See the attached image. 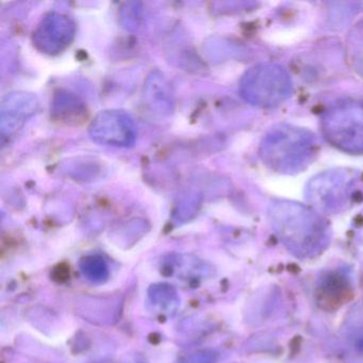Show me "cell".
<instances>
[{
	"label": "cell",
	"instance_id": "cell-1",
	"mask_svg": "<svg viewBox=\"0 0 363 363\" xmlns=\"http://www.w3.org/2000/svg\"><path fill=\"white\" fill-rule=\"evenodd\" d=\"M311 133L294 127L277 128L265 138L261 146L264 162L276 172L295 173L311 161L314 154Z\"/></svg>",
	"mask_w": 363,
	"mask_h": 363
},
{
	"label": "cell",
	"instance_id": "cell-2",
	"mask_svg": "<svg viewBox=\"0 0 363 363\" xmlns=\"http://www.w3.org/2000/svg\"><path fill=\"white\" fill-rule=\"evenodd\" d=\"M292 92L290 77L282 67L262 65L252 67L241 80V94L252 105L275 107Z\"/></svg>",
	"mask_w": 363,
	"mask_h": 363
},
{
	"label": "cell",
	"instance_id": "cell-3",
	"mask_svg": "<svg viewBox=\"0 0 363 363\" xmlns=\"http://www.w3.org/2000/svg\"><path fill=\"white\" fill-rule=\"evenodd\" d=\"M325 135L335 146L350 152H363V105L345 103L327 113Z\"/></svg>",
	"mask_w": 363,
	"mask_h": 363
},
{
	"label": "cell",
	"instance_id": "cell-4",
	"mask_svg": "<svg viewBox=\"0 0 363 363\" xmlns=\"http://www.w3.org/2000/svg\"><path fill=\"white\" fill-rule=\"evenodd\" d=\"M137 126L133 118L121 110H105L90 125L93 141L104 145L130 147L137 140Z\"/></svg>",
	"mask_w": 363,
	"mask_h": 363
},
{
	"label": "cell",
	"instance_id": "cell-5",
	"mask_svg": "<svg viewBox=\"0 0 363 363\" xmlns=\"http://www.w3.org/2000/svg\"><path fill=\"white\" fill-rule=\"evenodd\" d=\"M76 26L71 18L58 12L46 14L33 33V44L40 52L57 55L67 50L75 37Z\"/></svg>",
	"mask_w": 363,
	"mask_h": 363
},
{
	"label": "cell",
	"instance_id": "cell-6",
	"mask_svg": "<svg viewBox=\"0 0 363 363\" xmlns=\"http://www.w3.org/2000/svg\"><path fill=\"white\" fill-rule=\"evenodd\" d=\"M39 101L33 93H11L4 99L0 112L1 133L11 135L22 128L25 123L37 113Z\"/></svg>",
	"mask_w": 363,
	"mask_h": 363
},
{
	"label": "cell",
	"instance_id": "cell-7",
	"mask_svg": "<svg viewBox=\"0 0 363 363\" xmlns=\"http://www.w3.org/2000/svg\"><path fill=\"white\" fill-rule=\"evenodd\" d=\"M144 101L152 112L169 114L173 111L174 95L167 80L159 72L148 77L144 89Z\"/></svg>",
	"mask_w": 363,
	"mask_h": 363
},
{
	"label": "cell",
	"instance_id": "cell-8",
	"mask_svg": "<svg viewBox=\"0 0 363 363\" xmlns=\"http://www.w3.org/2000/svg\"><path fill=\"white\" fill-rule=\"evenodd\" d=\"M84 106L73 94L59 93L55 96L52 112L59 120L67 123L76 122L84 116Z\"/></svg>",
	"mask_w": 363,
	"mask_h": 363
},
{
	"label": "cell",
	"instance_id": "cell-9",
	"mask_svg": "<svg viewBox=\"0 0 363 363\" xmlns=\"http://www.w3.org/2000/svg\"><path fill=\"white\" fill-rule=\"evenodd\" d=\"M150 303L161 312L173 313L179 307V295L171 284H152L148 290Z\"/></svg>",
	"mask_w": 363,
	"mask_h": 363
},
{
	"label": "cell",
	"instance_id": "cell-10",
	"mask_svg": "<svg viewBox=\"0 0 363 363\" xmlns=\"http://www.w3.org/2000/svg\"><path fill=\"white\" fill-rule=\"evenodd\" d=\"M80 271L84 277L95 284L105 282L109 277V267L103 257L97 255L84 257L79 263Z\"/></svg>",
	"mask_w": 363,
	"mask_h": 363
},
{
	"label": "cell",
	"instance_id": "cell-11",
	"mask_svg": "<svg viewBox=\"0 0 363 363\" xmlns=\"http://www.w3.org/2000/svg\"><path fill=\"white\" fill-rule=\"evenodd\" d=\"M179 363H214V357L212 352L199 350L184 357Z\"/></svg>",
	"mask_w": 363,
	"mask_h": 363
}]
</instances>
